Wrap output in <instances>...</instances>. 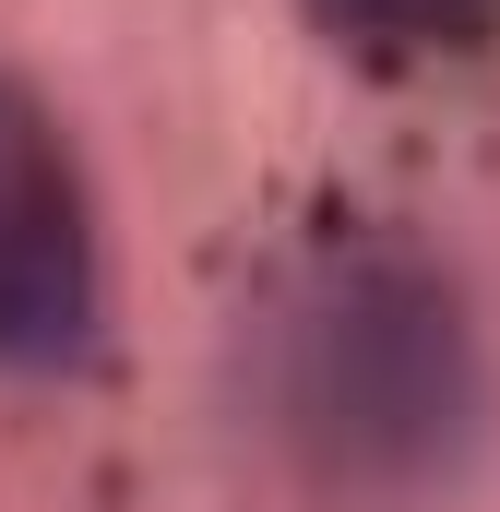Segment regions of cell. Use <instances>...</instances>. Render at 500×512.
<instances>
[{
  "mask_svg": "<svg viewBox=\"0 0 500 512\" xmlns=\"http://www.w3.org/2000/svg\"><path fill=\"white\" fill-rule=\"evenodd\" d=\"M108 310V262H96V203H84V155L48 120L36 84L0 72V370H72L96 346Z\"/></svg>",
  "mask_w": 500,
  "mask_h": 512,
  "instance_id": "2",
  "label": "cell"
},
{
  "mask_svg": "<svg viewBox=\"0 0 500 512\" xmlns=\"http://www.w3.org/2000/svg\"><path fill=\"white\" fill-rule=\"evenodd\" d=\"M489 12H500V0H310L322 36L381 48V60H405V48H453V36H477Z\"/></svg>",
  "mask_w": 500,
  "mask_h": 512,
  "instance_id": "3",
  "label": "cell"
},
{
  "mask_svg": "<svg viewBox=\"0 0 500 512\" xmlns=\"http://www.w3.org/2000/svg\"><path fill=\"white\" fill-rule=\"evenodd\" d=\"M250 393L322 489H429L477 441L489 382L453 274L393 227H334L274 262L250 310Z\"/></svg>",
  "mask_w": 500,
  "mask_h": 512,
  "instance_id": "1",
  "label": "cell"
}]
</instances>
